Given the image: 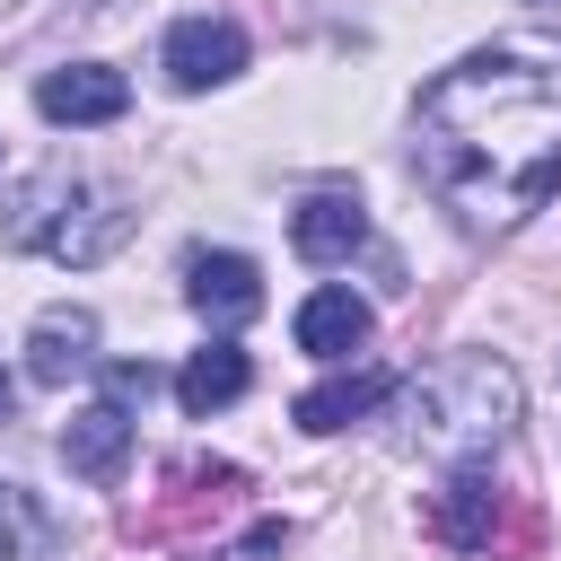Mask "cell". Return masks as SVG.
Returning <instances> with one entry per match:
<instances>
[{
  "mask_svg": "<svg viewBox=\"0 0 561 561\" xmlns=\"http://www.w3.org/2000/svg\"><path fill=\"white\" fill-rule=\"evenodd\" d=\"M430 535H438V543H456V552H473V561H500V552L535 543V517H526V508H517V491H500L482 465H456V473H447V491L430 500Z\"/></svg>",
  "mask_w": 561,
  "mask_h": 561,
  "instance_id": "cell-4",
  "label": "cell"
},
{
  "mask_svg": "<svg viewBox=\"0 0 561 561\" xmlns=\"http://www.w3.org/2000/svg\"><path fill=\"white\" fill-rule=\"evenodd\" d=\"M61 465H70L79 482H123V465H131V412H123V403H88V412L61 430Z\"/></svg>",
  "mask_w": 561,
  "mask_h": 561,
  "instance_id": "cell-10",
  "label": "cell"
},
{
  "mask_svg": "<svg viewBox=\"0 0 561 561\" xmlns=\"http://www.w3.org/2000/svg\"><path fill=\"white\" fill-rule=\"evenodd\" d=\"M421 175L465 228H517L561 193V70L465 53L421 88Z\"/></svg>",
  "mask_w": 561,
  "mask_h": 561,
  "instance_id": "cell-1",
  "label": "cell"
},
{
  "mask_svg": "<svg viewBox=\"0 0 561 561\" xmlns=\"http://www.w3.org/2000/svg\"><path fill=\"white\" fill-rule=\"evenodd\" d=\"M158 61H167V88L202 96V88H228V79L245 70V35H237L228 18H175Z\"/></svg>",
  "mask_w": 561,
  "mask_h": 561,
  "instance_id": "cell-5",
  "label": "cell"
},
{
  "mask_svg": "<svg viewBox=\"0 0 561 561\" xmlns=\"http://www.w3.org/2000/svg\"><path fill=\"white\" fill-rule=\"evenodd\" d=\"M123 105H131V88H123V70H105V61H70V70H44V88H35V114L44 123H123Z\"/></svg>",
  "mask_w": 561,
  "mask_h": 561,
  "instance_id": "cell-6",
  "label": "cell"
},
{
  "mask_svg": "<svg viewBox=\"0 0 561 561\" xmlns=\"http://www.w3.org/2000/svg\"><path fill=\"white\" fill-rule=\"evenodd\" d=\"M9 245H26V254H53V263H105L114 245H123V228H131V210H123V193L114 184H88V175H61V167H44V175H26L18 184V202H9Z\"/></svg>",
  "mask_w": 561,
  "mask_h": 561,
  "instance_id": "cell-3",
  "label": "cell"
},
{
  "mask_svg": "<svg viewBox=\"0 0 561 561\" xmlns=\"http://www.w3.org/2000/svg\"><path fill=\"white\" fill-rule=\"evenodd\" d=\"M368 333H377V316H368V298H351V289H316V298L298 307V351H307V359H351Z\"/></svg>",
  "mask_w": 561,
  "mask_h": 561,
  "instance_id": "cell-12",
  "label": "cell"
},
{
  "mask_svg": "<svg viewBox=\"0 0 561 561\" xmlns=\"http://www.w3.org/2000/svg\"><path fill=\"white\" fill-rule=\"evenodd\" d=\"M79 368H96V316L88 307H44L26 324V377L35 386H70Z\"/></svg>",
  "mask_w": 561,
  "mask_h": 561,
  "instance_id": "cell-7",
  "label": "cell"
},
{
  "mask_svg": "<svg viewBox=\"0 0 561 561\" xmlns=\"http://www.w3.org/2000/svg\"><path fill=\"white\" fill-rule=\"evenodd\" d=\"M245 386H254V368H245V351H237V342H210V351H193V359L175 368V403H184L193 421L228 412Z\"/></svg>",
  "mask_w": 561,
  "mask_h": 561,
  "instance_id": "cell-13",
  "label": "cell"
},
{
  "mask_svg": "<svg viewBox=\"0 0 561 561\" xmlns=\"http://www.w3.org/2000/svg\"><path fill=\"white\" fill-rule=\"evenodd\" d=\"M377 403H394V377L386 368H342V377H324V386H307L298 394V430H351V421H368Z\"/></svg>",
  "mask_w": 561,
  "mask_h": 561,
  "instance_id": "cell-11",
  "label": "cell"
},
{
  "mask_svg": "<svg viewBox=\"0 0 561 561\" xmlns=\"http://www.w3.org/2000/svg\"><path fill=\"white\" fill-rule=\"evenodd\" d=\"M9 403H18V386H9V368H0V421H9Z\"/></svg>",
  "mask_w": 561,
  "mask_h": 561,
  "instance_id": "cell-16",
  "label": "cell"
},
{
  "mask_svg": "<svg viewBox=\"0 0 561 561\" xmlns=\"http://www.w3.org/2000/svg\"><path fill=\"white\" fill-rule=\"evenodd\" d=\"M35 543H44V508L18 482H0V561H35Z\"/></svg>",
  "mask_w": 561,
  "mask_h": 561,
  "instance_id": "cell-14",
  "label": "cell"
},
{
  "mask_svg": "<svg viewBox=\"0 0 561 561\" xmlns=\"http://www.w3.org/2000/svg\"><path fill=\"white\" fill-rule=\"evenodd\" d=\"M184 298H193L202 324H245L263 307V272L245 254H193L184 263Z\"/></svg>",
  "mask_w": 561,
  "mask_h": 561,
  "instance_id": "cell-8",
  "label": "cell"
},
{
  "mask_svg": "<svg viewBox=\"0 0 561 561\" xmlns=\"http://www.w3.org/2000/svg\"><path fill=\"white\" fill-rule=\"evenodd\" d=\"M149 386H158L149 359H114V394H140V403H149Z\"/></svg>",
  "mask_w": 561,
  "mask_h": 561,
  "instance_id": "cell-15",
  "label": "cell"
},
{
  "mask_svg": "<svg viewBox=\"0 0 561 561\" xmlns=\"http://www.w3.org/2000/svg\"><path fill=\"white\" fill-rule=\"evenodd\" d=\"M517 412H526L517 368L491 351H456L403 386V447H421L438 465H473L517 430Z\"/></svg>",
  "mask_w": 561,
  "mask_h": 561,
  "instance_id": "cell-2",
  "label": "cell"
},
{
  "mask_svg": "<svg viewBox=\"0 0 561 561\" xmlns=\"http://www.w3.org/2000/svg\"><path fill=\"white\" fill-rule=\"evenodd\" d=\"M289 245H298L307 263H351V254L368 245V210H359L351 193H307V202L289 210Z\"/></svg>",
  "mask_w": 561,
  "mask_h": 561,
  "instance_id": "cell-9",
  "label": "cell"
}]
</instances>
